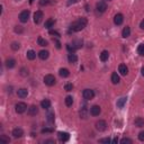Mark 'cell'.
<instances>
[{
  "label": "cell",
  "instance_id": "obj_1",
  "mask_svg": "<svg viewBox=\"0 0 144 144\" xmlns=\"http://www.w3.org/2000/svg\"><path fill=\"white\" fill-rule=\"evenodd\" d=\"M86 25H87V19L81 17V18H79L78 20H75L74 23L71 24V26H70V32H80L85 28Z\"/></svg>",
  "mask_w": 144,
  "mask_h": 144
},
{
  "label": "cell",
  "instance_id": "obj_2",
  "mask_svg": "<svg viewBox=\"0 0 144 144\" xmlns=\"http://www.w3.org/2000/svg\"><path fill=\"white\" fill-rule=\"evenodd\" d=\"M55 82H56V80H55V77H54L53 74H46L44 77V83L46 86L52 87V86L55 85Z\"/></svg>",
  "mask_w": 144,
  "mask_h": 144
},
{
  "label": "cell",
  "instance_id": "obj_3",
  "mask_svg": "<svg viewBox=\"0 0 144 144\" xmlns=\"http://www.w3.org/2000/svg\"><path fill=\"white\" fill-rule=\"evenodd\" d=\"M15 109H16V113L17 114H23L27 110V105L25 102H18V104H16V106H15Z\"/></svg>",
  "mask_w": 144,
  "mask_h": 144
},
{
  "label": "cell",
  "instance_id": "obj_4",
  "mask_svg": "<svg viewBox=\"0 0 144 144\" xmlns=\"http://www.w3.org/2000/svg\"><path fill=\"white\" fill-rule=\"evenodd\" d=\"M82 96L86 100H91V99H94V97H95V92H94V90H91V89H85L82 92Z\"/></svg>",
  "mask_w": 144,
  "mask_h": 144
},
{
  "label": "cell",
  "instance_id": "obj_5",
  "mask_svg": "<svg viewBox=\"0 0 144 144\" xmlns=\"http://www.w3.org/2000/svg\"><path fill=\"white\" fill-rule=\"evenodd\" d=\"M96 9L98 14H104L106 11V9H107V5H106L105 1H99L96 5Z\"/></svg>",
  "mask_w": 144,
  "mask_h": 144
},
{
  "label": "cell",
  "instance_id": "obj_6",
  "mask_svg": "<svg viewBox=\"0 0 144 144\" xmlns=\"http://www.w3.org/2000/svg\"><path fill=\"white\" fill-rule=\"evenodd\" d=\"M29 15H31L29 10H24V11H21L19 14V20L21 23H27V21H28V18H29Z\"/></svg>",
  "mask_w": 144,
  "mask_h": 144
},
{
  "label": "cell",
  "instance_id": "obj_7",
  "mask_svg": "<svg viewBox=\"0 0 144 144\" xmlns=\"http://www.w3.org/2000/svg\"><path fill=\"white\" fill-rule=\"evenodd\" d=\"M106 127H107V123H106L105 121H102V119H100V121L96 122V128L98 129L99 132H102L106 129Z\"/></svg>",
  "mask_w": 144,
  "mask_h": 144
},
{
  "label": "cell",
  "instance_id": "obj_8",
  "mask_svg": "<svg viewBox=\"0 0 144 144\" xmlns=\"http://www.w3.org/2000/svg\"><path fill=\"white\" fill-rule=\"evenodd\" d=\"M43 11H41V10H37L36 12L34 14V23L35 24H40L41 21L43 19Z\"/></svg>",
  "mask_w": 144,
  "mask_h": 144
},
{
  "label": "cell",
  "instance_id": "obj_9",
  "mask_svg": "<svg viewBox=\"0 0 144 144\" xmlns=\"http://www.w3.org/2000/svg\"><path fill=\"white\" fill-rule=\"evenodd\" d=\"M58 136H59V140L61 141V142H68L69 138H70V134L67 132H60Z\"/></svg>",
  "mask_w": 144,
  "mask_h": 144
},
{
  "label": "cell",
  "instance_id": "obj_10",
  "mask_svg": "<svg viewBox=\"0 0 144 144\" xmlns=\"http://www.w3.org/2000/svg\"><path fill=\"white\" fill-rule=\"evenodd\" d=\"M101 113V108L98 105H95L90 108V114L92 116H99V114Z\"/></svg>",
  "mask_w": 144,
  "mask_h": 144
},
{
  "label": "cell",
  "instance_id": "obj_11",
  "mask_svg": "<svg viewBox=\"0 0 144 144\" xmlns=\"http://www.w3.org/2000/svg\"><path fill=\"white\" fill-rule=\"evenodd\" d=\"M124 21V16L122 15V14H117V15H115V17H114V23H115V25H122Z\"/></svg>",
  "mask_w": 144,
  "mask_h": 144
},
{
  "label": "cell",
  "instance_id": "obj_12",
  "mask_svg": "<svg viewBox=\"0 0 144 144\" xmlns=\"http://www.w3.org/2000/svg\"><path fill=\"white\" fill-rule=\"evenodd\" d=\"M24 135V131L21 128H14L12 129V136L15 137V138H19V137H21Z\"/></svg>",
  "mask_w": 144,
  "mask_h": 144
},
{
  "label": "cell",
  "instance_id": "obj_13",
  "mask_svg": "<svg viewBox=\"0 0 144 144\" xmlns=\"http://www.w3.org/2000/svg\"><path fill=\"white\" fill-rule=\"evenodd\" d=\"M28 115L29 116H35V115H37V113H38V108H37V106H35V105H32L31 107L28 108Z\"/></svg>",
  "mask_w": 144,
  "mask_h": 144
},
{
  "label": "cell",
  "instance_id": "obj_14",
  "mask_svg": "<svg viewBox=\"0 0 144 144\" xmlns=\"http://www.w3.org/2000/svg\"><path fill=\"white\" fill-rule=\"evenodd\" d=\"M17 95H18L19 98H26V97L28 96V90L25 88H20V89H18Z\"/></svg>",
  "mask_w": 144,
  "mask_h": 144
},
{
  "label": "cell",
  "instance_id": "obj_15",
  "mask_svg": "<svg viewBox=\"0 0 144 144\" xmlns=\"http://www.w3.org/2000/svg\"><path fill=\"white\" fill-rule=\"evenodd\" d=\"M118 71L122 75H126L128 73V68L126 67V64H119L118 67Z\"/></svg>",
  "mask_w": 144,
  "mask_h": 144
},
{
  "label": "cell",
  "instance_id": "obj_16",
  "mask_svg": "<svg viewBox=\"0 0 144 144\" xmlns=\"http://www.w3.org/2000/svg\"><path fill=\"white\" fill-rule=\"evenodd\" d=\"M119 81H121V79H119V75L117 74V72H114L111 74V82L114 85H117V83H119Z\"/></svg>",
  "mask_w": 144,
  "mask_h": 144
},
{
  "label": "cell",
  "instance_id": "obj_17",
  "mask_svg": "<svg viewBox=\"0 0 144 144\" xmlns=\"http://www.w3.org/2000/svg\"><path fill=\"white\" fill-rule=\"evenodd\" d=\"M15 66H16V61L14 59H8V60H6V67L8 68V69H12Z\"/></svg>",
  "mask_w": 144,
  "mask_h": 144
},
{
  "label": "cell",
  "instance_id": "obj_18",
  "mask_svg": "<svg viewBox=\"0 0 144 144\" xmlns=\"http://www.w3.org/2000/svg\"><path fill=\"white\" fill-rule=\"evenodd\" d=\"M134 125L136 127H143L144 126V119L142 117H137L134 121Z\"/></svg>",
  "mask_w": 144,
  "mask_h": 144
},
{
  "label": "cell",
  "instance_id": "obj_19",
  "mask_svg": "<svg viewBox=\"0 0 144 144\" xmlns=\"http://www.w3.org/2000/svg\"><path fill=\"white\" fill-rule=\"evenodd\" d=\"M59 74L61 75L62 78H67V77H69V75H70V72H69V70H68V69H64V68H62V69H60Z\"/></svg>",
  "mask_w": 144,
  "mask_h": 144
},
{
  "label": "cell",
  "instance_id": "obj_20",
  "mask_svg": "<svg viewBox=\"0 0 144 144\" xmlns=\"http://www.w3.org/2000/svg\"><path fill=\"white\" fill-rule=\"evenodd\" d=\"M41 106H42V108H44V109H48V108L51 107V101L48 99H44L41 101Z\"/></svg>",
  "mask_w": 144,
  "mask_h": 144
},
{
  "label": "cell",
  "instance_id": "obj_21",
  "mask_svg": "<svg viewBox=\"0 0 144 144\" xmlns=\"http://www.w3.org/2000/svg\"><path fill=\"white\" fill-rule=\"evenodd\" d=\"M129 35H131V28H129L128 26H126L123 29V32H122V36H123L124 38H126V37H128Z\"/></svg>",
  "mask_w": 144,
  "mask_h": 144
},
{
  "label": "cell",
  "instance_id": "obj_22",
  "mask_svg": "<svg viewBox=\"0 0 144 144\" xmlns=\"http://www.w3.org/2000/svg\"><path fill=\"white\" fill-rule=\"evenodd\" d=\"M68 60H69L70 63H75L78 61V56L75 55L74 53H70L69 56H68Z\"/></svg>",
  "mask_w": 144,
  "mask_h": 144
},
{
  "label": "cell",
  "instance_id": "obj_23",
  "mask_svg": "<svg viewBox=\"0 0 144 144\" xmlns=\"http://www.w3.org/2000/svg\"><path fill=\"white\" fill-rule=\"evenodd\" d=\"M48 55H50V53H48V51H41V52L38 53V56L41 60H46L48 58Z\"/></svg>",
  "mask_w": 144,
  "mask_h": 144
},
{
  "label": "cell",
  "instance_id": "obj_24",
  "mask_svg": "<svg viewBox=\"0 0 144 144\" xmlns=\"http://www.w3.org/2000/svg\"><path fill=\"white\" fill-rule=\"evenodd\" d=\"M109 58V53H108V51H102L101 54H100V60H101L102 62H106Z\"/></svg>",
  "mask_w": 144,
  "mask_h": 144
},
{
  "label": "cell",
  "instance_id": "obj_25",
  "mask_svg": "<svg viewBox=\"0 0 144 144\" xmlns=\"http://www.w3.org/2000/svg\"><path fill=\"white\" fill-rule=\"evenodd\" d=\"M36 58V53H35V51L33 50H29L28 52H27V59L31 60V61H33V60Z\"/></svg>",
  "mask_w": 144,
  "mask_h": 144
},
{
  "label": "cell",
  "instance_id": "obj_26",
  "mask_svg": "<svg viewBox=\"0 0 144 144\" xmlns=\"http://www.w3.org/2000/svg\"><path fill=\"white\" fill-rule=\"evenodd\" d=\"M54 23H55V20L52 19V18L47 19V20L45 21V28H48V29H50L51 27H53V26H54Z\"/></svg>",
  "mask_w": 144,
  "mask_h": 144
},
{
  "label": "cell",
  "instance_id": "obj_27",
  "mask_svg": "<svg viewBox=\"0 0 144 144\" xmlns=\"http://www.w3.org/2000/svg\"><path fill=\"white\" fill-rule=\"evenodd\" d=\"M126 100H127V98H125V97H123V98H121L117 101V107L118 108H123L124 107V105L126 104Z\"/></svg>",
  "mask_w": 144,
  "mask_h": 144
},
{
  "label": "cell",
  "instance_id": "obj_28",
  "mask_svg": "<svg viewBox=\"0 0 144 144\" xmlns=\"http://www.w3.org/2000/svg\"><path fill=\"white\" fill-rule=\"evenodd\" d=\"M37 43H38L40 46H46L47 45V41H45L43 37H38V38H37Z\"/></svg>",
  "mask_w": 144,
  "mask_h": 144
},
{
  "label": "cell",
  "instance_id": "obj_29",
  "mask_svg": "<svg viewBox=\"0 0 144 144\" xmlns=\"http://www.w3.org/2000/svg\"><path fill=\"white\" fill-rule=\"evenodd\" d=\"M72 45L78 50V48H80L81 46H82V41H79V40H78V41H73V42H72Z\"/></svg>",
  "mask_w": 144,
  "mask_h": 144
},
{
  "label": "cell",
  "instance_id": "obj_30",
  "mask_svg": "<svg viewBox=\"0 0 144 144\" xmlns=\"http://www.w3.org/2000/svg\"><path fill=\"white\" fill-rule=\"evenodd\" d=\"M72 104H73V98L71 96H68L66 98V105L68 107H70V106H72Z\"/></svg>",
  "mask_w": 144,
  "mask_h": 144
},
{
  "label": "cell",
  "instance_id": "obj_31",
  "mask_svg": "<svg viewBox=\"0 0 144 144\" xmlns=\"http://www.w3.org/2000/svg\"><path fill=\"white\" fill-rule=\"evenodd\" d=\"M121 143H122V144H132L133 141L131 140V138L124 137V138H122V140H121Z\"/></svg>",
  "mask_w": 144,
  "mask_h": 144
},
{
  "label": "cell",
  "instance_id": "obj_32",
  "mask_svg": "<svg viewBox=\"0 0 144 144\" xmlns=\"http://www.w3.org/2000/svg\"><path fill=\"white\" fill-rule=\"evenodd\" d=\"M0 141H1V142H5V143H9L10 138L7 137L6 135H0Z\"/></svg>",
  "mask_w": 144,
  "mask_h": 144
},
{
  "label": "cell",
  "instance_id": "obj_33",
  "mask_svg": "<svg viewBox=\"0 0 144 144\" xmlns=\"http://www.w3.org/2000/svg\"><path fill=\"white\" fill-rule=\"evenodd\" d=\"M137 51H138V54H140V55L144 56V44H141L140 46H138Z\"/></svg>",
  "mask_w": 144,
  "mask_h": 144
},
{
  "label": "cell",
  "instance_id": "obj_34",
  "mask_svg": "<svg viewBox=\"0 0 144 144\" xmlns=\"http://www.w3.org/2000/svg\"><path fill=\"white\" fill-rule=\"evenodd\" d=\"M72 89H73L72 83H67V85L64 86V90L66 91H72Z\"/></svg>",
  "mask_w": 144,
  "mask_h": 144
},
{
  "label": "cell",
  "instance_id": "obj_35",
  "mask_svg": "<svg viewBox=\"0 0 144 144\" xmlns=\"http://www.w3.org/2000/svg\"><path fill=\"white\" fill-rule=\"evenodd\" d=\"M80 116L82 118H87V108L86 107H83L82 109H81V111H80Z\"/></svg>",
  "mask_w": 144,
  "mask_h": 144
},
{
  "label": "cell",
  "instance_id": "obj_36",
  "mask_svg": "<svg viewBox=\"0 0 144 144\" xmlns=\"http://www.w3.org/2000/svg\"><path fill=\"white\" fill-rule=\"evenodd\" d=\"M67 48H68V51H69L70 53H74V52H75V50H77V48H75L74 46H73V45H70V44H68V45H67Z\"/></svg>",
  "mask_w": 144,
  "mask_h": 144
},
{
  "label": "cell",
  "instance_id": "obj_37",
  "mask_svg": "<svg viewBox=\"0 0 144 144\" xmlns=\"http://www.w3.org/2000/svg\"><path fill=\"white\" fill-rule=\"evenodd\" d=\"M47 121H48V123H53L54 122V114L53 113H50L47 115Z\"/></svg>",
  "mask_w": 144,
  "mask_h": 144
},
{
  "label": "cell",
  "instance_id": "obj_38",
  "mask_svg": "<svg viewBox=\"0 0 144 144\" xmlns=\"http://www.w3.org/2000/svg\"><path fill=\"white\" fill-rule=\"evenodd\" d=\"M19 43H16V42H14L12 44H11V48L14 51H17V50H19Z\"/></svg>",
  "mask_w": 144,
  "mask_h": 144
},
{
  "label": "cell",
  "instance_id": "obj_39",
  "mask_svg": "<svg viewBox=\"0 0 144 144\" xmlns=\"http://www.w3.org/2000/svg\"><path fill=\"white\" fill-rule=\"evenodd\" d=\"M53 1H50V0H41L40 1V5L41 6H46V5H48V4H52Z\"/></svg>",
  "mask_w": 144,
  "mask_h": 144
},
{
  "label": "cell",
  "instance_id": "obj_40",
  "mask_svg": "<svg viewBox=\"0 0 144 144\" xmlns=\"http://www.w3.org/2000/svg\"><path fill=\"white\" fill-rule=\"evenodd\" d=\"M20 74L23 75V77H26V75H28V70H26L25 68L20 69Z\"/></svg>",
  "mask_w": 144,
  "mask_h": 144
},
{
  "label": "cell",
  "instance_id": "obj_41",
  "mask_svg": "<svg viewBox=\"0 0 144 144\" xmlns=\"http://www.w3.org/2000/svg\"><path fill=\"white\" fill-rule=\"evenodd\" d=\"M111 140L109 137H106V138H101V140H99V143H110Z\"/></svg>",
  "mask_w": 144,
  "mask_h": 144
},
{
  "label": "cell",
  "instance_id": "obj_42",
  "mask_svg": "<svg viewBox=\"0 0 144 144\" xmlns=\"http://www.w3.org/2000/svg\"><path fill=\"white\" fill-rule=\"evenodd\" d=\"M138 140H140L141 142H144V132H141L140 134H138Z\"/></svg>",
  "mask_w": 144,
  "mask_h": 144
},
{
  "label": "cell",
  "instance_id": "obj_43",
  "mask_svg": "<svg viewBox=\"0 0 144 144\" xmlns=\"http://www.w3.org/2000/svg\"><path fill=\"white\" fill-rule=\"evenodd\" d=\"M52 132H53L52 128H43V129H42V133H43V134H45V133H52Z\"/></svg>",
  "mask_w": 144,
  "mask_h": 144
},
{
  "label": "cell",
  "instance_id": "obj_44",
  "mask_svg": "<svg viewBox=\"0 0 144 144\" xmlns=\"http://www.w3.org/2000/svg\"><path fill=\"white\" fill-rule=\"evenodd\" d=\"M15 32H16V33H21V32H23V28H21V26H16V27H15Z\"/></svg>",
  "mask_w": 144,
  "mask_h": 144
},
{
  "label": "cell",
  "instance_id": "obj_45",
  "mask_svg": "<svg viewBox=\"0 0 144 144\" xmlns=\"http://www.w3.org/2000/svg\"><path fill=\"white\" fill-rule=\"evenodd\" d=\"M50 34L51 35H55L56 37H60V34L58 33V32H55V31H50Z\"/></svg>",
  "mask_w": 144,
  "mask_h": 144
},
{
  "label": "cell",
  "instance_id": "obj_46",
  "mask_svg": "<svg viewBox=\"0 0 144 144\" xmlns=\"http://www.w3.org/2000/svg\"><path fill=\"white\" fill-rule=\"evenodd\" d=\"M44 143L45 144H48V143H50V144H55V141H54V140H46Z\"/></svg>",
  "mask_w": 144,
  "mask_h": 144
},
{
  "label": "cell",
  "instance_id": "obj_47",
  "mask_svg": "<svg viewBox=\"0 0 144 144\" xmlns=\"http://www.w3.org/2000/svg\"><path fill=\"white\" fill-rule=\"evenodd\" d=\"M79 0H69V1H68V5H73V4H75V2H78Z\"/></svg>",
  "mask_w": 144,
  "mask_h": 144
},
{
  "label": "cell",
  "instance_id": "obj_48",
  "mask_svg": "<svg viewBox=\"0 0 144 144\" xmlns=\"http://www.w3.org/2000/svg\"><path fill=\"white\" fill-rule=\"evenodd\" d=\"M55 44H56V47L58 48H61V43H60L58 40H55Z\"/></svg>",
  "mask_w": 144,
  "mask_h": 144
},
{
  "label": "cell",
  "instance_id": "obj_49",
  "mask_svg": "<svg viewBox=\"0 0 144 144\" xmlns=\"http://www.w3.org/2000/svg\"><path fill=\"white\" fill-rule=\"evenodd\" d=\"M140 27H141V28H142V29H144V19H143L142 21H141V24H140Z\"/></svg>",
  "mask_w": 144,
  "mask_h": 144
},
{
  "label": "cell",
  "instance_id": "obj_50",
  "mask_svg": "<svg viewBox=\"0 0 144 144\" xmlns=\"http://www.w3.org/2000/svg\"><path fill=\"white\" fill-rule=\"evenodd\" d=\"M111 142H113V143H117V142H118V138H117V137H116V138H114V140L111 141Z\"/></svg>",
  "mask_w": 144,
  "mask_h": 144
},
{
  "label": "cell",
  "instance_id": "obj_51",
  "mask_svg": "<svg viewBox=\"0 0 144 144\" xmlns=\"http://www.w3.org/2000/svg\"><path fill=\"white\" fill-rule=\"evenodd\" d=\"M141 73H142V75L144 77V67H142V69H141Z\"/></svg>",
  "mask_w": 144,
  "mask_h": 144
},
{
  "label": "cell",
  "instance_id": "obj_52",
  "mask_svg": "<svg viewBox=\"0 0 144 144\" xmlns=\"http://www.w3.org/2000/svg\"><path fill=\"white\" fill-rule=\"evenodd\" d=\"M29 2H31V4H33V2H34V0H29Z\"/></svg>",
  "mask_w": 144,
  "mask_h": 144
},
{
  "label": "cell",
  "instance_id": "obj_53",
  "mask_svg": "<svg viewBox=\"0 0 144 144\" xmlns=\"http://www.w3.org/2000/svg\"><path fill=\"white\" fill-rule=\"evenodd\" d=\"M108 1H110V0H108Z\"/></svg>",
  "mask_w": 144,
  "mask_h": 144
}]
</instances>
